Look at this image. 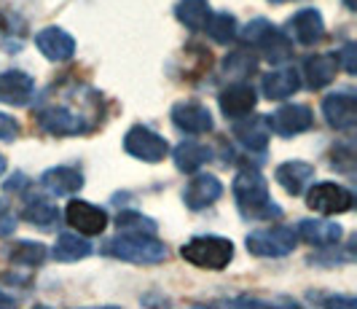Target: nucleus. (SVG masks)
Returning a JSON list of instances; mask_svg holds the SVG:
<instances>
[{
	"mask_svg": "<svg viewBox=\"0 0 357 309\" xmlns=\"http://www.w3.org/2000/svg\"><path fill=\"white\" fill-rule=\"evenodd\" d=\"M234 199L239 204V213L245 218L252 220H271L280 218L282 210L274 204L271 194H268V183L266 178L258 172V169H239L236 178H234Z\"/></svg>",
	"mask_w": 357,
	"mask_h": 309,
	"instance_id": "obj_1",
	"label": "nucleus"
},
{
	"mask_svg": "<svg viewBox=\"0 0 357 309\" xmlns=\"http://www.w3.org/2000/svg\"><path fill=\"white\" fill-rule=\"evenodd\" d=\"M105 253L132 264H161L167 258V248L148 232H124L107 239Z\"/></svg>",
	"mask_w": 357,
	"mask_h": 309,
	"instance_id": "obj_2",
	"label": "nucleus"
},
{
	"mask_svg": "<svg viewBox=\"0 0 357 309\" xmlns=\"http://www.w3.org/2000/svg\"><path fill=\"white\" fill-rule=\"evenodd\" d=\"M180 255L199 269L220 272L234 261V245L223 236H194L180 248Z\"/></svg>",
	"mask_w": 357,
	"mask_h": 309,
	"instance_id": "obj_3",
	"label": "nucleus"
},
{
	"mask_svg": "<svg viewBox=\"0 0 357 309\" xmlns=\"http://www.w3.org/2000/svg\"><path fill=\"white\" fill-rule=\"evenodd\" d=\"M248 250L258 258H282V255L293 253L298 234L287 226H271V229H255L248 234Z\"/></svg>",
	"mask_w": 357,
	"mask_h": 309,
	"instance_id": "obj_4",
	"label": "nucleus"
},
{
	"mask_svg": "<svg viewBox=\"0 0 357 309\" xmlns=\"http://www.w3.org/2000/svg\"><path fill=\"white\" fill-rule=\"evenodd\" d=\"M38 124L46 129L54 137H65V135H84L91 129V121L81 113L68 105H43L38 110Z\"/></svg>",
	"mask_w": 357,
	"mask_h": 309,
	"instance_id": "obj_5",
	"label": "nucleus"
},
{
	"mask_svg": "<svg viewBox=\"0 0 357 309\" xmlns=\"http://www.w3.org/2000/svg\"><path fill=\"white\" fill-rule=\"evenodd\" d=\"M306 204L314 210V213H322V216H341V213H349L352 204H355V194L349 188H344L341 183H331L322 181L314 183L306 194Z\"/></svg>",
	"mask_w": 357,
	"mask_h": 309,
	"instance_id": "obj_6",
	"label": "nucleus"
},
{
	"mask_svg": "<svg viewBox=\"0 0 357 309\" xmlns=\"http://www.w3.org/2000/svg\"><path fill=\"white\" fill-rule=\"evenodd\" d=\"M124 148L129 156H135V159H140V162H145V164H156L169 153L167 140L161 137L159 132L143 127V124H137V127H132L126 132Z\"/></svg>",
	"mask_w": 357,
	"mask_h": 309,
	"instance_id": "obj_7",
	"label": "nucleus"
},
{
	"mask_svg": "<svg viewBox=\"0 0 357 309\" xmlns=\"http://www.w3.org/2000/svg\"><path fill=\"white\" fill-rule=\"evenodd\" d=\"M65 218H68V223H70L78 234H84V236L102 234L107 226L105 210L97 207V204H91V202H84V199H73L70 204H68Z\"/></svg>",
	"mask_w": 357,
	"mask_h": 309,
	"instance_id": "obj_8",
	"label": "nucleus"
},
{
	"mask_svg": "<svg viewBox=\"0 0 357 309\" xmlns=\"http://www.w3.org/2000/svg\"><path fill=\"white\" fill-rule=\"evenodd\" d=\"M322 113L328 119V124L333 129H352L357 121V100H355V91L349 89H341L333 91L322 100Z\"/></svg>",
	"mask_w": 357,
	"mask_h": 309,
	"instance_id": "obj_9",
	"label": "nucleus"
},
{
	"mask_svg": "<svg viewBox=\"0 0 357 309\" xmlns=\"http://www.w3.org/2000/svg\"><path fill=\"white\" fill-rule=\"evenodd\" d=\"M268 127L274 129L277 135L282 137H293V135H301L306 129L314 124V116L306 105H282L274 116H266Z\"/></svg>",
	"mask_w": 357,
	"mask_h": 309,
	"instance_id": "obj_10",
	"label": "nucleus"
},
{
	"mask_svg": "<svg viewBox=\"0 0 357 309\" xmlns=\"http://www.w3.org/2000/svg\"><path fill=\"white\" fill-rule=\"evenodd\" d=\"M218 103H220L223 116L236 121V119L250 116L252 110H255L258 97H255V89H252L250 84H231V86H226V89L220 91Z\"/></svg>",
	"mask_w": 357,
	"mask_h": 309,
	"instance_id": "obj_11",
	"label": "nucleus"
},
{
	"mask_svg": "<svg viewBox=\"0 0 357 309\" xmlns=\"http://www.w3.org/2000/svg\"><path fill=\"white\" fill-rule=\"evenodd\" d=\"M223 197V183L218 181L215 175L204 172V175H197L194 181L185 186L183 191V202L188 210H204Z\"/></svg>",
	"mask_w": 357,
	"mask_h": 309,
	"instance_id": "obj_12",
	"label": "nucleus"
},
{
	"mask_svg": "<svg viewBox=\"0 0 357 309\" xmlns=\"http://www.w3.org/2000/svg\"><path fill=\"white\" fill-rule=\"evenodd\" d=\"M36 94V81L24 70H6L0 73V103L6 105H27Z\"/></svg>",
	"mask_w": 357,
	"mask_h": 309,
	"instance_id": "obj_13",
	"label": "nucleus"
},
{
	"mask_svg": "<svg viewBox=\"0 0 357 309\" xmlns=\"http://www.w3.org/2000/svg\"><path fill=\"white\" fill-rule=\"evenodd\" d=\"M36 46L40 49V54L52 62H65L75 52V40L62 27H43L36 36Z\"/></svg>",
	"mask_w": 357,
	"mask_h": 309,
	"instance_id": "obj_14",
	"label": "nucleus"
},
{
	"mask_svg": "<svg viewBox=\"0 0 357 309\" xmlns=\"http://www.w3.org/2000/svg\"><path fill=\"white\" fill-rule=\"evenodd\" d=\"M172 124L188 135H204L213 129V116L202 103H178L172 108Z\"/></svg>",
	"mask_w": 357,
	"mask_h": 309,
	"instance_id": "obj_15",
	"label": "nucleus"
},
{
	"mask_svg": "<svg viewBox=\"0 0 357 309\" xmlns=\"http://www.w3.org/2000/svg\"><path fill=\"white\" fill-rule=\"evenodd\" d=\"M40 183H43V188H46L49 194H56V197H70V194H75V191L84 186V175H81V169H78V167H68V164H62V167H52V169H46V172L40 175Z\"/></svg>",
	"mask_w": 357,
	"mask_h": 309,
	"instance_id": "obj_16",
	"label": "nucleus"
},
{
	"mask_svg": "<svg viewBox=\"0 0 357 309\" xmlns=\"http://www.w3.org/2000/svg\"><path fill=\"white\" fill-rule=\"evenodd\" d=\"M274 178H277V183L285 188L290 197H298V194H304V188L309 186V181L314 178V167L309 162L293 159V162L280 164L277 172H274Z\"/></svg>",
	"mask_w": 357,
	"mask_h": 309,
	"instance_id": "obj_17",
	"label": "nucleus"
},
{
	"mask_svg": "<svg viewBox=\"0 0 357 309\" xmlns=\"http://www.w3.org/2000/svg\"><path fill=\"white\" fill-rule=\"evenodd\" d=\"M304 242L314 245V248H331V245H339L344 232H341L339 223H331V220H312L306 218L298 223V232Z\"/></svg>",
	"mask_w": 357,
	"mask_h": 309,
	"instance_id": "obj_18",
	"label": "nucleus"
},
{
	"mask_svg": "<svg viewBox=\"0 0 357 309\" xmlns=\"http://www.w3.org/2000/svg\"><path fill=\"white\" fill-rule=\"evenodd\" d=\"M268 132H271V127H268L266 116H252V119H245V121L234 124V137L248 151H266Z\"/></svg>",
	"mask_w": 357,
	"mask_h": 309,
	"instance_id": "obj_19",
	"label": "nucleus"
},
{
	"mask_svg": "<svg viewBox=\"0 0 357 309\" xmlns=\"http://www.w3.org/2000/svg\"><path fill=\"white\" fill-rule=\"evenodd\" d=\"M261 89H264L268 100H287V97H293L296 91L301 89V75H298L296 68H280L274 73L264 75Z\"/></svg>",
	"mask_w": 357,
	"mask_h": 309,
	"instance_id": "obj_20",
	"label": "nucleus"
},
{
	"mask_svg": "<svg viewBox=\"0 0 357 309\" xmlns=\"http://www.w3.org/2000/svg\"><path fill=\"white\" fill-rule=\"evenodd\" d=\"M290 30H293V36H296V40L301 46H314V43H320L322 38H325V22H322L320 11L304 8V11H298L293 17Z\"/></svg>",
	"mask_w": 357,
	"mask_h": 309,
	"instance_id": "obj_21",
	"label": "nucleus"
},
{
	"mask_svg": "<svg viewBox=\"0 0 357 309\" xmlns=\"http://www.w3.org/2000/svg\"><path fill=\"white\" fill-rule=\"evenodd\" d=\"M339 73V56L336 54H312L304 62V75L309 89H322L328 86Z\"/></svg>",
	"mask_w": 357,
	"mask_h": 309,
	"instance_id": "obj_22",
	"label": "nucleus"
},
{
	"mask_svg": "<svg viewBox=\"0 0 357 309\" xmlns=\"http://www.w3.org/2000/svg\"><path fill=\"white\" fill-rule=\"evenodd\" d=\"M213 151L207 146H202L197 140H183L178 148H175V167L180 172H197L202 164L210 162Z\"/></svg>",
	"mask_w": 357,
	"mask_h": 309,
	"instance_id": "obj_23",
	"label": "nucleus"
},
{
	"mask_svg": "<svg viewBox=\"0 0 357 309\" xmlns=\"http://www.w3.org/2000/svg\"><path fill=\"white\" fill-rule=\"evenodd\" d=\"M22 218L27 220V223H33V226H38V229H54L56 220H59V210H56V204L52 199L33 197V199L24 204Z\"/></svg>",
	"mask_w": 357,
	"mask_h": 309,
	"instance_id": "obj_24",
	"label": "nucleus"
},
{
	"mask_svg": "<svg viewBox=\"0 0 357 309\" xmlns=\"http://www.w3.org/2000/svg\"><path fill=\"white\" fill-rule=\"evenodd\" d=\"M94 253L89 239L78 234H59L56 236V245H54V258L56 261H84Z\"/></svg>",
	"mask_w": 357,
	"mask_h": 309,
	"instance_id": "obj_25",
	"label": "nucleus"
},
{
	"mask_svg": "<svg viewBox=\"0 0 357 309\" xmlns=\"http://www.w3.org/2000/svg\"><path fill=\"white\" fill-rule=\"evenodd\" d=\"M8 261L11 264H17V266H40L43 261H46V245H40V242H30V239H19L14 245H8Z\"/></svg>",
	"mask_w": 357,
	"mask_h": 309,
	"instance_id": "obj_26",
	"label": "nucleus"
},
{
	"mask_svg": "<svg viewBox=\"0 0 357 309\" xmlns=\"http://www.w3.org/2000/svg\"><path fill=\"white\" fill-rule=\"evenodd\" d=\"M210 14H213V11H210V3H207V0H180L178 8H175V17H178L191 33L204 30Z\"/></svg>",
	"mask_w": 357,
	"mask_h": 309,
	"instance_id": "obj_27",
	"label": "nucleus"
},
{
	"mask_svg": "<svg viewBox=\"0 0 357 309\" xmlns=\"http://www.w3.org/2000/svg\"><path fill=\"white\" fill-rule=\"evenodd\" d=\"M258 49L264 52L271 65H277V62H285L287 56L293 54V49H290V40H287L285 33H280L277 27H271L266 36L258 40Z\"/></svg>",
	"mask_w": 357,
	"mask_h": 309,
	"instance_id": "obj_28",
	"label": "nucleus"
},
{
	"mask_svg": "<svg viewBox=\"0 0 357 309\" xmlns=\"http://www.w3.org/2000/svg\"><path fill=\"white\" fill-rule=\"evenodd\" d=\"M204 30L210 33L215 43H231L236 38V19L229 14V11H220V14H210L207 17V24Z\"/></svg>",
	"mask_w": 357,
	"mask_h": 309,
	"instance_id": "obj_29",
	"label": "nucleus"
},
{
	"mask_svg": "<svg viewBox=\"0 0 357 309\" xmlns=\"http://www.w3.org/2000/svg\"><path fill=\"white\" fill-rule=\"evenodd\" d=\"M119 229H124V232H148V234H156V220L143 216V213H137V210H124V213H119Z\"/></svg>",
	"mask_w": 357,
	"mask_h": 309,
	"instance_id": "obj_30",
	"label": "nucleus"
},
{
	"mask_svg": "<svg viewBox=\"0 0 357 309\" xmlns=\"http://www.w3.org/2000/svg\"><path fill=\"white\" fill-rule=\"evenodd\" d=\"M223 68H226V73L229 75H250L255 70V56L248 54V52H234V54L226 56V62H223Z\"/></svg>",
	"mask_w": 357,
	"mask_h": 309,
	"instance_id": "obj_31",
	"label": "nucleus"
},
{
	"mask_svg": "<svg viewBox=\"0 0 357 309\" xmlns=\"http://www.w3.org/2000/svg\"><path fill=\"white\" fill-rule=\"evenodd\" d=\"M271 27H274V24H271V22H266V19H252L250 24L245 27L242 38H245V43H252V46H258V40L266 36Z\"/></svg>",
	"mask_w": 357,
	"mask_h": 309,
	"instance_id": "obj_32",
	"label": "nucleus"
},
{
	"mask_svg": "<svg viewBox=\"0 0 357 309\" xmlns=\"http://www.w3.org/2000/svg\"><path fill=\"white\" fill-rule=\"evenodd\" d=\"M14 229H17V213L0 199V239L11 236L14 234Z\"/></svg>",
	"mask_w": 357,
	"mask_h": 309,
	"instance_id": "obj_33",
	"label": "nucleus"
},
{
	"mask_svg": "<svg viewBox=\"0 0 357 309\" xmlns=\"http://www.w3.org/2000/svg\"><path fill=\"white\" fill-rule=\"evenodd\" d=\"M19 135V124L11 119V116H6V113H0V140H6V143H11V140H17Z\"/></svg>",
	"mask_w": 357,
	"mask_h": 309,
	"instance_id": "obj_34",
	"label": "nucleus"
},
{
	"mask_svg": "<svg viewBox=\"0 0 357 309\" xmlns=\"http://www.w3.org/2000/svg\"><path fill=\"white\" fill-rule=\"evenodd\" d=\"M336 56H339V65H344V70H347V73H355V70H357V65H355V43H347V46H344Z\"/></svg>",
	"mask_w": 357,
	"mask_h": 309,
	"instance_id": "obj_35",
	"label": "nucleus"
},
{
	"mask_svg": "<svg viewBox=\"0 0 357 309\" xmlns=\"http://www.w3.org/2000/svg\"><path fill=\"white\" fill-rule=\"evenodd\" d=\"M325 307H357L355 299H341V296H333V299H328V301H322Z\"/></svg>",
	"mask_w": 357,
	"mask_h": 309,
	"instance_id": "obj_36",
	"label": "nucleus"
},
{
	"mask_svg": "<svg viewBox=\"0 0 357 309\" xmlns=\"http://www.w3.org/2000/svg\"><path fill=\"white\" fill-rule=\"evenodd\" d=\"M24 181H27L24 175H14L11 181L6 183V191H19V188H24Z\"/></svg>",
	"mask_w": 357,
	"mask_h": 309,
	"instance_id": "obj_37",
	"label": "nucleus"
},
{
	"mask_svg": "<svg viewBox=\"0 0 357 309\" xmlns=\"http://www.w3.org/2000/svg\"><path fill=\"white\" fill-rule=\"evenodd\" d=\"M0 307H17V299H14V296H8V293L0 291Z\"/></svg>",
	"mask_w": 357,
	"mask_h": 309,
	"instance_id": "obj_38",
	"label": "nucleus"
},
{
	"mask_svg": "<svg viewBox=\"0 0 357 309\" xmlns=\"http://www.w3.org/2000/svg\"><path fill=\"white\" fill-rule=\"evenodd\" d=\"M6 167H8V162H6V156H3V153H0V175H3V172H6Z\"/></svg>",
	"mask_w": 357,
	"mask_h": 309,
	"instance_id": "obj_39",
	"label": "nucleus"
},
{
	"mask_svg": "<svg viewBox=\"0 0 357 309\" xmlns=\"http://www.w3.org/2000/svg\"><path fill=\"white\" fill-rule=\"evenodd\" d=\"M344 6H347L349 11H355V8H357V3H355V0H344Z\"/></svg>",
	"mask_w": 357,
	"mask_h": 309,
	"instance_id": "obj_40",
	"label": "nucleus"
},
{
	"mask_svg": "<svg viewBox=\"0 0 357 309\" xmlns=\"http://www.w3.org/2000/svg\"><path fill=\"white\" fill-rule=\"evenodd\" d=\"M268 3H287V0H268Z\"/></svg>",
	"mask_w": 357,
	"mask_h": 309,
	"instance_id": "obj_41",
	"label": "nucleus"
}]
</instances>
